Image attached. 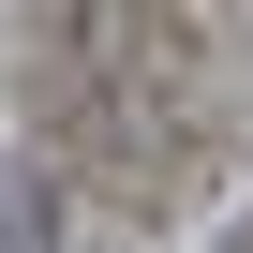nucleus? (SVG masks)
<instances>
[{"label":"nucleus","mask_w":253,"mask_h":253,"mask_svg":"<svg viewBox=\"0 0 253 253\" xmlns=\"http://www.w3.org/2000/svg\"><path fill=\"white\" fill-rule=\"evenodd\" d=\"M0 253H60V209H45L30 164H0Z\"/></svg>","instance_id":"f257e3e1"}]
</instances>
